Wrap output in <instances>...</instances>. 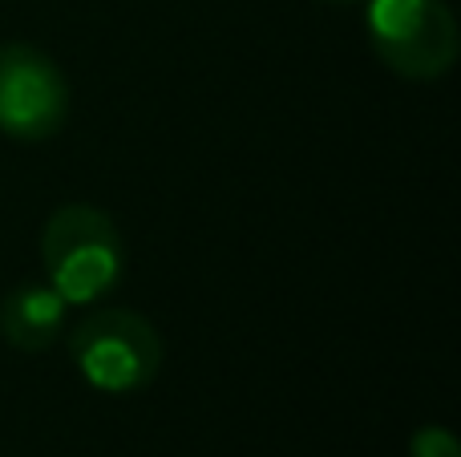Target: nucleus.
<instances>
[{"label":"nucleus","mask_w":461,"mask_h":457,"mask_svg":"<svg viewBox=\"0 0 461 457\" xmlns=\"http://www.w3.org/2000/svg\"><path fill=\"white\" fill-rule=\"evenodd\" d=\"M69 118V81L57 61L24 40H0V134L49 142Z\"/></svg>","instance_id":"4"},{"label":"nucleus","mask_w":461,"mask_h":457,"mask_svg":"<svg viewBox=\"0 0 461 457\" xmlns=\"http://www.w3.org/2000/svg\"><path fill=\"white\" fill-rule=\"evenodd\" d=\"M73 369L89 389L110 397L142 393L162 369V336L146 316L130 308H105L73 328Z\"/></svg>","instance_id":"3"},{"label":"nucleus","mask_w":461,"mask_h":457,"mask_svg":"<svg viewBox=\"0 0 461 457\" xmlns=\"http://www.w3.org/2000/svg\"><path fill=\"white\" fill-rule=\"evenodd\" d=\"M41 264L45 283L69 308L97 304L122 283L126 272V247L105 211L89 202H69L53 211L41 231Z\"/></svg>","instance_id":"1"},{"label":"nucleus","mask_w":461,"mask_h":457,"mask_svg":"<svg viewBox=\"0 0 461 457\" xmlns=\"http://www.w3.org/2000/svg\"><path fill=\"white\" fill-rule=\"evenodd\" d=\"M316 4H360V0H316Z\"/></svg>","instance_id":"7"},{"label":"nucleus","mask_w":461,"mask_h":457,"mask_svg":"<svg viewBox=\"0 0 461 457\" xmlns=\"http://www.w3.org/2000/svg\"><path fill=\"white\" fill-rule=\"evenodd\" d=\"M69 304L49 283H21L0 300V336L21 353H45L65 328Z\"/></svg>","instance_id":"5"},{"label":"nucleus","mask_w":461,"mask_h":457,"mask_svg":"<svg viewBox=\"0 0 461 457\" xmlns=\"http://www.w3.org/2000/svg\"><path fill=\"white\" fill-rule=\"evenodd\" d=\"M365 37L405 81H438L457 61V21L446 0H365Z\"/></svg>","instance_id":"2"},{"label":"nucleus","mask_w":461,"mask_h":457,"mask_svg":"<svg viewBox=\"0 0 461 457\" xmlns=\"http://www.w3.org/2000/svg\"><path fill=\"white\" fill-rule=\"evenodd\" d=\"M409 457H461V445L449 429L441 426H421L409 442Z\"/></svg>","instance_id":"6"}]
</instances>
